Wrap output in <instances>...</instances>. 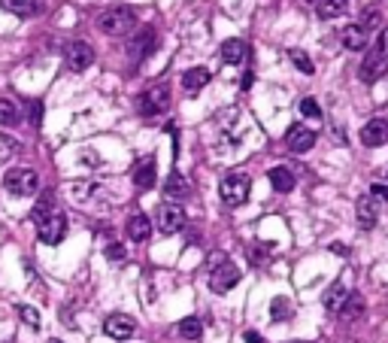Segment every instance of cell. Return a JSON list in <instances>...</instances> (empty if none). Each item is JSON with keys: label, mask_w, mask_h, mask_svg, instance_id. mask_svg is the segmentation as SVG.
<instances>
[{"label": "cell", "mask_w": 388, "mask_h": 343, "mask_svg": "<svg viewBox=\"0 0 388 343\" xmlns=\"http://www.w3.org/2000/svg\"><path fill=\"white\" fill-rule=\"evenodd\" d=\"M388 70V27H383L376 37V43L367 46V55L361 61V70H358V76H361V82H376L379 76H383Z\"/></svg>", "instance_id": "6da1fadb"}, {"label": "cell", "mask_w": 388, "mask_h": 343, "mask_svg": "<svg viewBox=\"0 0 388 343\" xmlns=\"http://www.w3.org/2000/svg\"><path fill=\"white\" fill-rule=\"evenodd\" d=\"M97 27L107 37H128L133 27H137V12L131 6H112V10L97 16Z\"/></svg>", "instance_id": "7a4b0ae2"}, {"label": "cell", "mask_w": 388, "mask_h": 343, "mask_svg": "<svg viewBox=\"0 0 388 343\" xmlns=\"http://www.w3.org/2000/svg\"><path fill=\"white\" fill-rule=\"evenodd\" d=\"M249 192H252V177L243 170H231L218 183V198H222L224 207H243L249 201Z\"/></svg>", "instance_id": "3957f363"}, {"label": "cell", "mask_w": 388, "mask_h": 343, "mask_svg": "<svg viewBox=\"0 0 388 343\" xmlns=\"http://www.w3.org/2000/svg\"><path fill=\"white\" fill-rule=\"evenodd\" d=\"M237 283H240V268H237V264L231 262L228 255L213 258V270H209V289H213L216 295H224V292H231Z\"/></svg>", "instance_id": "277c9868"}, {"label": "cell", "mask_w": 388, "mask_h": 343, "mask_svg": "<svg viewBox=\"0 0 388 343\" xmlns=\"http://www.w3.org/2000/svg\"><path fill=\"white\" fill-rule=\"evenodd\" d=\"M3 186H6V192L16 194V198H31V194H37V188H40V177H37V170H31V167H12V170L3 177Z\"/></svg>", "instance_id": "5b68a950"}, {"label": "cell", "mask_w": 388, "mask_h": 343, "mask_svg": "<svg viewBox=\"0 0 388 343\" xmlns=\"http://www.w3.org/2000/svg\"><path fill=\"white\" fill-rule=\"evenodd\" d=\"M137 107H140V113H143V116H158V113H164V110L170 107V86H167V82H158V86L146 88V92L140 94Z\"/></svg>", "instance_id": "8992f818"}, {"label": "cell", "mask_w": 388, "mask_h": 343, "mask_svg": "<svg viewBox=\"0 0 388 343\" xmlns=\"http://www.w3.org/2000/svg\"><path fill=\"white\" fill-rule=\"evenodd\" d=\"M64 234H67V216L58 213V209H52V213L37 225V237L46 243V246H58V243L64 240Z\"/></svg>", "instance_id": "52a82bcc"}, {"label": "cell", "mask_w": 388, "mask_h": 343, "mask_svg": "<svg viewBox=\"0 0 388 343\" xmlns=\"http://www.w3.org/2000/svg\"><path fill=\"white\" fill-rule=\"evenodd\" d=\"M185 228V209H182L176 201H167V204L158 207V231L161 234H179Z\"/></svg>", "instance_id": "ba28073f"}, {"label": "cell", "mask_w": 388, "mask_h": 343, "mask_svg": "<svg viewBox=\"0 0 388 343\" xmlns=\"http://www.w3.org/2000/svg\"><path fill=\"white\" fill-rule=\"evenodd\" d=\"M64 58H67V67L70 70L82 73V70H88L91 64H94V49H91L88 43H82V40H73V43L67 46Z\"/></svg>", "instance_id": "9c48e42d"}, {"label": "cell", "mask_w": 388, "mask_h": 343, "mask_svg": "<svg viewBox=\"0 0 388 343\" xmlns=\"http://www.w3.org/2000/svg\"><path fill=\"white\" fill-rule=\"evenodd\" d=\"M103 331H107L112 340H128V338H133V331H137V322L131 316H125V313H112V316H107V322H103Z\"/></svg>", "instance_id": "30bf717a"}, {"label": "cell", "mask_w": 388, "mask_h": 343, "mask_svg": "<svg viewBox=\"0 0 388 343\" xmlns=\"http://www.w3.org/2000/svg\"><path fill=\"white\" fill-rule=\"evenodd\" d=\"M285 143L292 152H309L315 146V131H309L307 125H292L285 131Z\"/></svg>", "instance_id": "8fae6325"}, {"label": "cell", "mask_w": 388, "mask_h": 343, "mask_svg": "<svg viewBox=\"0 0 388 343\" xmlns=\"http://www.w3.org/2000/svg\"><path fill=\"white\" fill-rule=\"evenodd\" d=\"M361 143L367 149H379V146L388 143V122L385 118H370L361 131Z\"/></svg>", "instance_id": "7c38bea8"}, {"label": "cell", "mask_w": 388, "mask_h": 343, "mask_svg": "<svg viewBox=\"0 0 388 343\" xmlns=\"http://www.w3.org/2000/svg\"><path fill=\"white\" fill-rule=\"evenodd\" d=\"M155 46H158V34H155V27H143V31L133 34V40H131V58L143 61L146 55L155 52Z\"/></svg>", "instance_id": "4fadbf2b"}, {"label": "cell", "mask_w": 388, "mask_h": 343, "mask_svg": "<svg viewBox=\"0 0 388 343\" xmlns=\"http://www.w3.org/2000/svg\"><path fill=\"white\" fill-rule=\"evenodd\" d=\"M355 216H358V225H361L364 231H370L379 222L376 198H373V194H361V198H358V204H355Z\"/></svg>", "instance_id": "5bb4252c"}, {"label": "cell", "mask_w": 388, "mask_h": 343, "mask_svg": "<svg viewBox=\"0 0 388 343\" xmlns=\"http://www.w3.org/2000/svg\"><path fill=\"white\" fill-rule=\"evenodd\" d=\"M155 179H158V164H155V158H143L137 167H133V186L137 188L149 192L155 186Z\"/></svg>", "instance_id": "9a60e30c"}, {"label": "cell", "mask_w": 388, "mask_h": 343, "mask_svg": "<svg viewBox=\"0 0 388 343\" xmlns=\"http://www.w3.org/2000/svg\"><path fill=\"white\" fill-rule=\"evenodd\" d=\"M218 52H222L224 64H243V61L249 58V43H246V40H237V37L234 40H224Z\"/></svg>", "instance_id": "2e32d148"}, {"label": "cell", "mask_w": 388, "mask_h": 343, "mask_svg": "<svg viewBox=\"0 0 388 343\" xmlns=\"http://www.w3.org/2000/svg\"><path fill=\"white\" fill-rule=\"evenodd\" d=\"M0 6L18 18H31L43 12V0H0Z\"/></svg>", "instance_id": "e0dca14e"}, {"label": "cell", "mask_w": 388, "mask_h": 343, "mask_svg": "<svg viewBox=\"0 0 388 343\" xmlns=\"http://www.w3.org/2000/svg\"><path fill=\"white\" fill-rule=\"evenodd\" d=\"M340 40H343V46L349 49V52H364V49L370 46V37H367V31H364L361 25H349V27H343Z\"/></svg>", "instance_id": "ac0fdd59"}, {"label": "cell", "mask_w": 388, "mask_h": 343, "mask_svg": "<svg viewBox=\"0 0 388 343\" xmlns=\"http://www.w3.org/2000/svg\"><path fill=\"white\" fill-rule=\"evenodd\" d=\"M207 82H209V70L207 67H192V70H185V73H182V88H185L188 94L203 92V88H207Z\"/></svg>", "instance_id": "d6986e66"}, {"label": "cell", "mask_w": 388, "mask_h": 343, "mask_svg": "<svg viewBox=\"0 0 388 343\" xmlns=\"http://www.w3.org/2000/svg\"><path fill=\"white\" fill-rule=\"evenodd\" d=\"M149 234H152V222H149V216L133 213L131 219H128V237H131L133 243H146V240H149Z\"/></svg>", "instance_id": "ffe728a7"}, {"label": "cell", "mask_w": 388, "mask_h": 343, "mask_svg": "<svg viewBox=\"0 0 388 343\" xmlns=\"http://www.w3.org/2000/svg\"><path fill=\"white\" fill-rule=\"evenodd\" d=\"M346 298H349V292H346V285L340 283V279H337V283L328 285V292H324L322 304H324V310H328V313H340V307H343Z\"/></svg>", "instance_id": "44dd1931"}, {"label": "cell", "mask_w": 388, "mask_h": 343, "mask_svg": "<svg viewBox=\"0 0 388 343\" xmlns=\"http://www.w3.org/2000/svg\"><path fill=\"white\" fill-rule=\"evenodd\" d=\"M267 179H270L273 192H279V194H285L294 188V173L288 170V167H273V170L267 173Z\"/></svg>", "instance_id": "7402d4cb"}, {"label": "cell", "mask_w": 388, "mask_h": 343, "mask_svg": "<svg viewBox=\"0 0 388 343\" xmlns=\"http://www.w3.org/2000/svg\"><path fill=\"white\" fill-rule=\"evenodd\" d=\"M315 12H319V18H337L343 16V12H349V0H319L315 3Z\"/></svg>", "instance_id": "603a6c76"}, {"label": "cell", "mask_w": 388, "mask_h": 343, "mask_svg": "<svg viewBox=\"0 0 388 343\" xmlns=\"http://www.w3.org/2000/svg\"><path fill=\"white\" fill-rule=\"evenodd\" d=\"M164 192H167V198L170 201H176V198H188V183H185V177H182L179 170H173L170 173V179H167V186H164Z\"/></svg>", "instance_id": "cb8c5ba5"}, {"label": "cell", "mask_w": 388, "mask_h": 343, "mask_svg": "<svg viewBox=\"0 0 388 343\" xmlns=\"http://www.w3.org/2000/svg\"><path fill=\"white\" fill-rule=\"evenodd\" d=\"M179 334H182V340H188V343H197L203 338V325H201V319L197 316H185L179 322Z\"/></svg>", "instance_id": "d4e9b609"}, {"label": "cell", "mask_w": 388, "mask_h": 343, "mask_svg": "<svg viewBox=\"0 0 388 343\" xmlns=\"http://www.w3.org/2000/svg\"><path fill=\"white\" fill-rule=\"evenodd\" d=\"M18 118H22V110H18L16 101H6V97H0V125H18Z\"/></svg>", "instance_id": "484cf974"}, {"label": "cell", "mask_w": 388, "mask_h": 343, "mask_svg": "<svg viewBox=\"0 0 388 343\" xmlns=\"http://www.w3.org/2000/svg\"><path fill=\"white\" fill-rule=\"evenodd\" d=\"M364 313V298L361 295H349L343 301V307H340V316L343 319H358Z\"/></svg>", "instance_id": "4316f807"}, {"label": "cell", "mask_w": 388, "mask_h": 343, "mask_svg": "<svg viewBox=\"0 0 388 343\" xmlns=\"http://www.w3.org/2000/svg\"><path fill=\"white\" fill-rule=\"evenodd\" d=\"M270 316L276 319V322L292 319V316H294V307H292V301H288V298H273V304H270Z\"/></svg>", "instance_id": "83f0119b"}, {"label": "cell", "mask_w": 388, "mask_h": 343, "mask_svg": "<svg viewBox=\"0 0 388 343\" xmlns=\"http://www.w3.org/2000/svg\"><path fill=\"white\" fill-rule=\"evenodd\" d=\"M52 204H55V198H52V192H46V194H43V198H40V204H37V207H34V213H31V219H34V222H37V225H40V222H43V219H46V216H49V213H52V209H55Z\"/></svg>", "instance_id": "f1b7e54d"}, {"label": "cell", "mask_w": 388, "mask_h": 343, "mask_svg": "<svg viewBox=\"0 0 388 343\" xmlns=\"http://www.w3.org/2000/svg\"><path fill=\"white\" fill-rule=\"evenodd\" d=\"M288 58L294 61V67H298L300 73H315V64L309 61V55L303 52V49H292V52H288Z\"/></svg>", "instance_id": "f546056e"}, {"label": "cell", "mask_w": 388, "mask_h": 343, "mask_svg": "<svg viewBox=\"0 0 388 343\" xmlns=\"http://www.w3.org/2000/svg\"><path fill=\"white\" fill-rule=\"evenodd\" d=\"M300 113L307 116V118H315V122H319V118H322L319 101H315V97H303V101H300Z\"/></svg>", "instance_id": "4dcf8cb0"}, {"label": "cell", "mask_w": 388, "mask_h": 343, "mask_svg": "<svg viewBox=\"0 0 388 343\" xmlns=\"http://www.w3.org/2000/svg\"><path fill=\"white\" fill-rule=\"evenodd\" d=\"M16 313L22 316L25 325H31V328H40V313L34 310V307H27V304H18L16 307Z\"/></svg>", "instance_id": "1f68e13d"}, {"label": "cell", "mask_w": 388, "mask_h": 343, "mask_svg": "<svg viewBox=\"0 0 388 343\" xmlns=\"http://www.w3.org/2000/svg\"><path fill=\"white\" fill-rule=\"evenodd\" d=\"M22 146L16 143V140H10V137H3L0 134V158H6V155H12V152H18Z\"/></svg>", "instance_id": "d6a6232c"}, {"label": "cell", "mask_w": 388, "mask_h": 343, "mask_svg": "<svg viewBox=\"0 0 388 343\" xmlns=\"http://www.w3.org/2000/svg\"><path fill=\"white\" fill-rule=\"evenodd\" d=\"M107 258H109V262H125V246H122V243H109Z\"/></svg>", "instance_id": "836d02e7"}, {"label": "cell", "mask_w": 388, "mask_h": 343, "mask_svg": "<svg viewBox=\"0 0 388 343\" xmlns=\"http://www.w3.org/2000/svg\"><path fill=\"white\" fill-rule=\"evenodd\" d=\"M31 125H37V128L43 125V103H40V101L31 103Z\"/></svg>", "instance_id": "e575fe53"}, {"label": "cell", "mask_w": 388, "mask_h": 343, "mask_svg": "<svg viewBox=\"0 0 388 343\" xmlns=\"http://www.w3.org/2000/svg\"><path fill=\"white\" fill-rule=\"evenodd\" d=\"M370 194L376 201H383V204H388V186H383V183H373L370 186Z\"/></svg>", "instance_id": "d590c367"}, {"label": "cell", "mask_w": 388, "mask_h": 343, "mask_svg": "<svg viewBox=\"0 0 388 343\" xmlns=\"http://www.w3.org/2000/svg\"><path fill=\"white\" fill-rule=\"evenodd\" d=\"M252 79H255V76H252V73H246L243 79H240V88H252Z\"/></svg>", "instance_id": "8d00e7d4"}, {"label": "cell", "mask_w": 388, "mask_h": 343, "mask_svg": "<svg viewBox=\"0 0 388 343\" xmlns=\"http://www.w3.org/2000/svg\"><path fill=\"white\" fill-rule=\"evenodd\" d=\"M246 343H264V340H261L255 331H246Z\"/></svg>", "instance_id": "74e56055"}, {"label": "cell", "mask_w": 388, "mask_h": 343, "mask_svg": "<svg viewBox=\"0 0 388 343\" xmlns=\"http://www.w3.org/2000/svg\"><path fill=\"white\" fill-rule=\"evenodd\" d=\"M331 249H334L337 255H349V252H346V246H340V243H334V246H331Z\"/></svg>", "instance_id": "f35d334b"}, {"label": "cell", "mask_w": 388, "mask_h": 343, "mask_svg": "<svg viewBox=\"0 0 388 343\" xmlns=\"http://www.w3.org/2000/svg\"><path fill=\"white\" fill-rule=\"evenodd\" d=\"M309 3H319V0H309Z\"/></svg>", "instance_id": "ab89813d"}, {"label": "cell", "mask_w": 388, "mask_h": 343, "mask_svg": "<svg viewBox=\"0 0 388 343\" xmlns=\"http://www.w3.org/2000/svg\"><path fill=\"white\" fill-rule=\"evenodd\" d=\"M294 343H303V340H294Z\"/></svg>", "instance_id": "60d3db41"}, {"label": "cell", "mask_w": 388, "mask_h": 343, "mask_svg": "<svg viewBox=\"0 0 388 343\" xmlns=\"http://www.w3.org/2000/svg\"><path fill=\"white\" fill-rule=\"evenodd\" d=\"M52 343H58V340H52Z\"/></svg>", "instance_id": "b9f144b4"}]
</instances>
